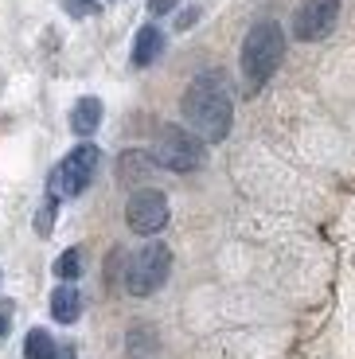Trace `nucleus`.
<instances>
[{
  "label": "nucleus",
  "instance_id": "obj_7",
  "mask_svg": "<svg viewBox=\"0 0 355 359\" xmlns=\"http://www.w3.org/2000/svg\"><path fill=\"white\" fill-rule=\"evenodd\" d=\"M336 20H340V0H304L293 16V36L301 43H316L336 27Z\"/></svg>",
  "mask_w": 355,
  "mask_h": 359
},
{
  "label": "nucleus",
  "instance_id": "obj_1",
  "mask_svg": "<svg viewBox=\"0 0 355 359\" xmlns=\"http://www.w3.org/2000/svg\"><path fill=\"white\" fill-rule=\"evenodd\" d=\"M180 109H184V121L192 126V133L203 144H219L222 137L231 133V114H234L231 94H227V86L215 74L192 82L184 102H180Z\"/></svg>",
  "mask_w": 355,
  "mask_h": 359
},
{
  "label": "nucleus",
  "instance_id": "obj_5",
  "mask_svg": "<svg viewBox=\"0 0 355 359\" xmlns=\"http://www.w3.org/2000/svg\"><path fill=\"white\" fill-rule=\"evenodd\" d=\"M156 164H164L168 172H196L203 164V141L180 126H168L156 144Z\"/></svg>",
  "mask_w": 355,
  "mask_h": 359
},
{
  "label": "nucleus",
  "instance_id": "obj_6",
  "mask_svg": "<svg viewBox=\"0 0 355 359\" xmlns=\"http://www.w3.org/2000/svg\"><path fill=\"white\" fill-rule=\"evenodd\" d=\"M125 223L137 234H160L168 226V199H164V191H156V188L133 191L129 207H125Z\"/></svg>",
  "mask_w": 355,
  "mask_h": 359
},
{
  "label": "nucleus",
  "instance_id": "obj_4",
  "mask_svg": "<svg viewBox=\"0 0 355 359\" xmlns=\"http://www.w3.org/2000/svg\"><path fill=\"white\" fill-rule=\"evenodd\" d=\"M102 153L94 144H79L74 153H67L59 164H55L51 180H47V196L62 199V196H79V191L90 188V180H94V168H98Z\"/></svg>",
  "mask_w": 355,
  "mask_h": 359
},
{
  "label": "nucleus",
  "instance_id": "obj_16",
  "mask_svg": "<svg viewBox=\"0 0 355 359\" xmlns=\"http://www.w3.org/2000/svg\"><path fill=\"white\" fill-rule=\"evenodd\" d=\"M176 4H180V0H149V12H152V16H168Z\"/></svg>",
  "mask_w": 355,
  "mask_h": 359
},
{
  "label": "nucleus",
  "instance_id": "obj_14",
  "mask_svg": "<svg viewBox=\"0 0 355 359\" xmlns=\"http://www.w3.org/2000/svg\"><path fill=\"white\" fill-rule=\"evenodd\" d=\"M55 207H59V199L55 196H47L43 199V207H39V215H36V234H51V226H55Z\"/></svg>",
  "mask_w": 355,
  "mask_h": 359
},
{
  "label": "nucleus",
  "instance_id": "obj_3",
  "mask_svg": "<svg viewBox=\"0 0 355 359\" xmlns=\"http://www.w3.org/2000/svg\"><path fill=\"white\" fill-rule=\"evenodd\" d=\"M172 269V250L164 243H149L145 250H137L129 258V269H125V289L133 297H152L164 281H168Z\"/></svg>",
  "mask_w": 355,
  "mask_h": 359
},
{
  "label": "nucleus",
  "instance_id": "obj_13",
  "mask_svg": "<svg viewBox=\"0 0 355 359\" xmlns=\"http://www.w3.org/2000/svg\"><path fill=\"white\" fill-rule=\"evenodd\" d=\"M79 273H82V250H62L59 262H55V278L74 281Z\"/></svg>",
  "mask_w": 355,
  "mask_h": 359
},
{
  "label": "nucleus",
  "instance_id": "obj_17",
  "mask_svg": "<svg viewBox=\"0 0 355 359\" xmlns=\"http://www.w3.org/2000/svg\"><path fill=\"white\" fill-rule=\"evenodd\" d=\"M8 332V309H0V336Z\"/></svg>",
  "mask_w": 355,
  "mask_h": 359
},
{
  "label": "nucleus",
  "instance_id": "obj_8",
  "mask_svg": "<svg viewBox=\"0 0 355 359\" xmlns=\"http://www.w3.org/2000/svg\"><path fill=\"white\" fill-rule=\"evenodd\" d=\"M152 168H156V161H152L149 153H141V149H133V153H125L121 161H117V180L133 188L145 176H152Z\"/></svg>",
  "mask_w": 355,
  "mask_h": 359
},
{
  "label": "nucleus",
  "instance_id": "obj_15",
  "mask_svg": "<svg viewBox=\"0 0 355 359\" xmlns=\"http://www.w3.org/2000/svg\"><path fill=\"white\" fill-rule=\"evenodd\" d=\"M62 4V12H67V16H94V12H98V0H59Z\"/></svg>",
  "mask_w": 355,
  "mask_h": 359
},
{
  "label": "nucleus",
  "instance_id": "obj_2",
  "mask_svg": "<svg viewBox=\"0 0 355 359\" xmlns=\"http://www.w3.org/2000/svg\"><path fill=\"white\" fill-rule=\"evenodd\" d=\"M285 59V36L281 27L274 24V20H262V24H254L246 32V39H242V74H246V82H254V86H262V82L269 79V74L281 67Z\"/></svg>",
  "mask_w": 355,
  "mask_h": 359
},
{
  "label": "nucleus",
  "instance_id": "obj_9",
  "mask_svg": "<svg viewBox=\"0 0 355 359\" xmlns=\"http://www.w3.org/2000/svg\"><path fill=\"white\" fill-rule=\"evenodd\" d=\"M164 51V32L160 27H141L137 32V39H133V67H149V63H156V55Z\"/></svg>",
  "mask_w": 355,
  "mask_h": 359
},
{
  "label": "nucleus",
  "instance_id": "obj_12",
  "mask_svg": "<svg viewBox=\"0 0 355 359\" xmlns=\"http://www.w3.org/2000/svg\"><path fill=\"white\" fill-rule=\"evenodd\" d=\"M24 359H55V340L43 328H32L24 340Z\"/></svg>",
  "mask_w": 355,
  "mask_h": 359
},
{
  "label": "nucleus",
  "instance_id": "obj_11",
  "mask_svg": "<svg viewBox=\"0 0 355 359\" xmlns=\"http://www.w3.org/2000/svg\"><path fill=\"white\" fill-rule=\"evenodd\" d=\"M79 313H82V297H79V289H71V285H59L51 293V316L59 324H74L79 320Z\"/></svg>",
  "mask_w": 355,
  "mask_h": 359
},
{
  "label": "nucleus",
  "instance_id": "obj_10",
  "mask_svg": "<svg viewBox=\"0 0 355 359\" xmlns=\"http://www.w3.org/2000/svg\"><path fill=\"white\" fill-rule=\"evenodd\" d=\"M102 126V102L98 98H79L71 109V129L79 137H90L94 129Z\"/></svg>",
  "mask_w": 355,
  "mask_h": 359
}]
</instances>
